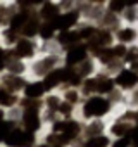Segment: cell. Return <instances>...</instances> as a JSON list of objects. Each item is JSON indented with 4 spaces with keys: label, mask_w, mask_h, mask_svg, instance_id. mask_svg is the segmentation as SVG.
Instances as JSON below:
<instances>
[{
    "label": "cell",
    "mask_w": 138,
    "mask_h": 147,
    "mask_svg": "<svg viewBox=\"0 0 138 147\" xmlns=\"http://www.w3.org/2000/svg\"><path fill=\"white\" fill-rule=\"evenodd\" d=\"M116 107L112 106V102L104 97V95H92V97H85L83 102V118L85 119H104V116H109Z\"/></svg>",
    "instance_id": "cell-1"
},
{
    "label": "cell",
    "mask_w": 138,
    "mask_h": 147,
    "mask_svg": "<svg viewBox=\"0 0 138 147\" xmlns=\"http://www.w3.org/2000/svg\"><path fill=\"white\" fill-rule=\"evenodd\" d=\"M33 142H35L33 133L24 131V130H12L5 140V144L9 147H29V145H33Z\"/></svg>",
    "instance_id": "cell-5"
},
{
    "label": "cell",
    "mask_w": 138,
    "mask_h": 147,
    "mask_svg": "<svg viewBox=\"0 0 138 147\" xmlns=\"http://www.w3.org/2000/svg\"><path fill=\"white\" fill-rule=\"evenodd\" d=\"M114 40L116 43L123 45V47H133L138 45V26L133 24H121L116 31H114Z\"/></svg>",
    "instance_id": "cell-3"
},
{
    "label": "cell",
    "mask_w": 138,
    "mask_h": 147,
    "mask_svg": "<svg viewBox=\"0 0 138 147\" xmlns=\"http://www.w3.org/2000/svg\"><path fill=\"white\" fill-rule=\"evenodd\" d=\"M80 21V12L78 11H71V12H62L55 21L54 26L59 33L62 31H69V30H74L73 26H76V23Z\"/></svg>",
    "instance_id": "cell-6"
},
{
    "label": "cell",
    "mask_w": 138,
    "mask_h": 147,
    "mask_svg": "<svg viewBox=\"0 0 138 147\" xmlns=\"http://www.w3.org/2000/svg\"><path fill=\"white\" fill-rule=\"evenodd\" d=\"M112 138L109 135H100V137H92L83 142V147H111Z\"/></svg>",
    "instance_id": "cell-13"
},
{
    "label": "cell",
    "mask_w": 138,
    "mask_h": 147,
    "mask_svg": "<svg viewBox=\"0 0 138 147\" xmlns=\"http://www.w3.org/2000/svg\"><path fill=\"white\" fill-rule=\"evenodd\" d=\"M126 107L138 111V87L133 88L129 94H126Z\"/></svg>",
    "instance_id": "cell-18"
},
{
    "label": "cell",
    "mask_w": 138,
    "mask_h": 147,
    "mask_svg": "<svg viewBox=\"0 0 138 147\" xmlns=\"http://www.w3.org/2000/svg\"><path fill=\"white\" fill-rule=\"evenodd\" d=\"M14 128H12V123L11 121H0V140H7V137L11 135V131H12Z\"/></svg>",
    "instance_id": "cell-20"
},
{
    "label": "cell",
    "mask_w": 138,
    "mask_h": 147,
    "mask_svg": "<svg viewBox=\"0 0 138 147\" xmlns=\"http://www.w3.org/2000/svg\"><path fill=\"white\" fill-rule=\"evenodd\" d=\"M23 123L26 126V131L35 133L40 126H42V114H40V107H26L23 113Z\"/></svg>",
    "instance_id": "cell-7"
},
{
    "label": "cell",
    "mask_w": 138,
    "mask_h": 147,
    "mask_svg": "<svg viewBox=\"0 0 138 147\" xmlns=\"http://www.w3.org/2000/svg\"><path fill=\"white\" fill-rule=\"evenodd\" d=\"M29 19H31L29 14H26V12H19V14H16V16L11 19V30H14V31L21 30V31H23V28L26 26V23H28Z\"/></svg>",
    "instance_id": "cell-15"
},
{
    "label": "cell",
    "mask_w": 138,
    "mask_h": 147,
    "mask_svg": "<svg viewBox=\"0 0 138 147\" xmlns=\"http://www.w3.org/2000/svg\"><path fill=\"white\" fill-rule=\"evenodd\" d=\"M55 33H57V30H55L54 23H42V26H40V36H42L43 40L54 38Z\"/></svg>",
    "instance_id": "cell-16"
},
{
    "label": "cell",
    "mask_w": 138,
    "mask_h": 147,
    "mask_svg": "<svg viewBox=\"0 0 138 147\" xmlns=\"http://www.w3.org/2000/svg\"><path fill=\"white\" fill-rule=\"evenodd\" d=\"M126 5L128 4H124V2H116V0H112V2H107L105 4V9L109 11V12H112V14H116V16H123V12H124V9H126Z\"/></svg>",
    "instance_id": "cell-17"
},
{
    "label": "cell",
    "mask_w": 138,
    "mask_h": 147,
    "mask_svg": "<svg viewBox=\"0 0 138 147\" xmlns=\"http://www.w3.org/2000/svg\"><path fill=\"white\" fill-rule=\"evenodd\" d=\"M45 92H47V87H45L43 82H31V83H28L26 88H24V95H26V99H29V100H38Z\"/></svg>",
    "instance_id": "cell-10"
},
{
    "label": "cell",
    "mask_w": 138,
    "mask_h": 147,
    "mask_svg": "<svg viewBox=\"0 0 138 147\" xmlns=\"http://www.w3.org/2000/svg\"><path fill=\"white\" fill-rule=\"evenodd\" d=\"M107 123L104 119H92L83 126V131L86 135V138L92 137H100V135H107Z\"/></svg>",
    "instance_id": "cell-8"
},
{
    "label": "cell",
    "mask_w": 138,
    "mask_h": 147,
    "mask_svg": "<svg viewBox=\"0 0 138 147\" xmlns=\"http://www.w3.org/2000/svg\"><path fill=\"white\" fill-rule=\"evenodd\" d=\"M33 54H35V43H33L29 38L17 40V43H16V57H17V59L31 57Z\"/></svg>",
    "instance_id": "cell-11"
},
{
    "label": "cell",
    "mask_w": 138,
    "mask_h": 147,
    "mask_svg": "<svg viewBox=\"0 0 138 147\" xmlns=\"http://www.w3.org/2000/svg\"><path fill=\"white\" fill-rule=\"evenodd\" d=\"M123 62H124V66H131L133 62H138V45L128 47V52H126V57Z\"/></svg>",
    "instance_id": "cell-19"
},
{
    "label": "cell",
    "mask_w": 138,
    "mask_h": 147,
    "mask_svg": "<svg viewBox=\"0 0 138 147\" xmlns=\"http://www.w3.org/2000/svg\"><path fill=\"white\" fill-rule=\"evenodd\" d=\"M114 82H116V88H119L124 94H129L133 88L138 87V73L124 66L114 76Z\"/></svg>",
    "instance_id": "cell-2"
},
{
    "label": "cell",
    "mask_w": 138,
    "mask_h": 147,
    "mask_svg": "<svg viewBox=\"0 0 138 147\" xmlns=\"http://www.w3.org/2000/svg\"><path fill=\"white\" fill-rule=\"evenodd\" d=\"M86 59H90V49H88L86 43H80V45H74L71 49H67L66 57H64L67 67H74V66L78 67Z\"/></svg>",
    "instance_id": "cell-4"
},
{
    "label": "cell",
    "mask_w": 138,
    "mask_h": 147,
    "mask_svg": "<svg viewBox=\"0 0 138 147\" xmlns=\"http://www.w3.org/2000/svg\"><path fill=\"white\" fill-rule=\"evenodd\" d=\"M38 147H54V145H48V144H42V145H38Z\"/></svg>",
    "instance_id": "cell-21"
},
{
    "label": "cell",
    "mask_w": 138,
    "mask_h": 147,
    "mask_svg": "<svg viewBox=\"0 0 138 147\" xmlns=\"http://www.w3.org/2000/svg\"><path fill=\"white\" fill-rule=\"evenodd\" d=\"M62 14L59 4H52V2H43L40 7V18L43 19V23H54L59 16Z\"/></svg>",
    "instance_id": "cell-9"
},
{
    "label": "cell",
    "mask_w": 138,
    "mask_h": 147,
    "mask_svg": "<svg viewBox=\"0 0 138 147\" xmlns=\"http://www.w3.org/2000/svg\"><path fill=\"white\" fill-rule=\"evenodd\" d=\"M121 21L124 24H133V26H138V4H128L123 16H121Z\"/></svg>",
    "instance_id": "cell-12"
},
{
    "label": "cell",
    "mask_w": 138,
    "mask_h": 147,
    "mask_svg": "<svg viewBox=\"0 0 138 147\" xmlns=\"http://www.w3.org/2000/svg\"><path fill=\"white\" fill-rule=\"evenodd\" d=\"M81 95H83L81 90L69 87V88H66V92H64V95H62V100L67 102V104H71V106H76V104L81 100Z\"/></svg>",
    "instance_id": "cell-14"
}]
</instances>
